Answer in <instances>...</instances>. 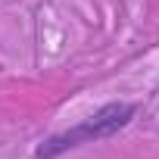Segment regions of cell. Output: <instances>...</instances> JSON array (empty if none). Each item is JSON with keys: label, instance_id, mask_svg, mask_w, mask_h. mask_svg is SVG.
I'll use <instances>...</instances> for the list:
<instances>
[{"label": "cell", "instance_id": "cell-1", "mask_svg": "<svg viewBox=\"0 0 159 159\" xmlns=\"http://www.w3.org/2000/svg\"><path fill=\"white\" fill-rule=\"evenodd\" d=\"M131 119H134V106L131 103H106L94 116H88L84 122H78V125H72V128L47 137L34 150V156L38 159H56L66 150H75V147H84V143H94V140H103V137L119 134Z\"/></svg>", "mask_w": 159, "mask_h": 159}]
</instances>
